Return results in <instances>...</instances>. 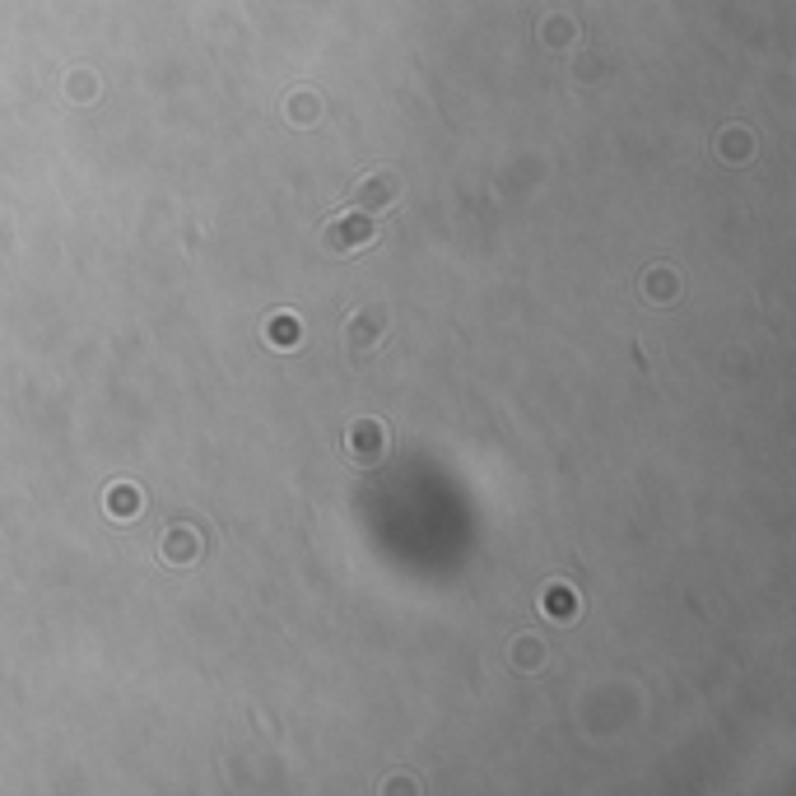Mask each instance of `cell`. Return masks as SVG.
<instances>
[{"label":"cell","mask_w":796,"mask_h":796,"mask_svg":"<svg viewBox=\"0 0 796 796\" xmlns=\"http://www.w3.org/2000/svg\"><path fill=\"white\" fill-rule=\"evenodd\" d=\"M373 243V219L368 215H340L331 229H326V247L331 252H359V247Z\"/></svg>","instance_id":"6da1fadb"},{"label":"cell","mask_w":796,"mask_h":796,"mask_svg":"<svg viewBox=\"0 0 796 796\" xmlns=\"http://www.w3.org/2000/svg\"><path fill=\"white\" fill-rule=\"evenodd\" d=\"M378 345H387V317H382V312H359V317L345 326V350L373 354Z\"/></svg>","instance_id":"7a4b0ae2"},{"label":"cell","mask_w":796,"mask_h":796,"mask_svg":"<svg viewBox=\"0 0 796 796\" xmlns=\"http://www.w3.org/2000/svg\"><path fill=\"white\" fill-rule=\"evenodd\" d=\"M345 452H350L354 461L387 457V433H382V424H373V419H359V424L350 429V443H345Z\"/></svg>","instance_id":"3957f363"},{"label":"cell","mask_w":796,"mask_h":796,"mask_svg":"<svg viewBox=\"0 0 796 796\" xmlns=\"http://www.w3.org/2000/svg\"><path fill=\"white\" fill-rule=\"evenodd\" d=\"M396 191H401L396 173H368L364 182H359V205H364V210H382V205L396 201Z\"/></svg>","instance_id":"277c9868"},{"label":"cell","mask_w":796,"mask_h":796,"mask_svg":"<svg viewBox=\"0 0 796 796\" xmlns=\"http://www.w3.org/2000/svg\"><path fill=\"white\" fill-rule=\"evenodd\" d=\"M266 340H270V345H298V322H294V317H270Z\"/></svg>","instance_id":"5b68a950"},{"label":"cell","mask_w":796,"mask_h":796,"mask_svg":"<svg viewBox=\"0 0 796 796\" xmlns=\"http://www.w3.org/2000/svg\"><path fill=\"white\" fill-rule=\"evenodd\" d=\"M135 508H140V494H135V489H112V513H117V522H131Z\"/></svg>","instance_id":"8992f818"}]
</instances>
